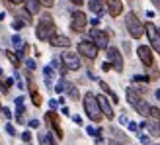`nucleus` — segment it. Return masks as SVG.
<instances>
[{
	"label": "nucleus",
	"mask_w": 160,
	"mask_h": 145,
	"mask_svg": "<svg viewBox=\"0 0 160 145\" xmlns=\"http://www.w3.org/2000/svg\"><path fill=\"white\" fill-rule=\"evenodd\" d=\"M98 104H100V110H102V114L106 116L108 120H111V118H113V108L109 106V102H108V98H106V96H98Z\"/></svg>",
	"instance_id": "obj_12"
},
{
	"label": "nucleus",
	"mask_w": 160,
	"mask_h": 145,
	"mask_svg": "<svg viewBox=\"0 0 160 145\" xmlns=\"http://www.w3.org/2000/svg\"><path fill=\"white\" fill-rule=\"evenodd\" d=\"M156 98H158V100H160V90H156Z\"/></svg>",
	"instance_id": "obj_43"
},
{
	"label": "nucleus",
	"mask_w": 160,
	"mask_h": 145,
	"mask_svg": "<svg viewBox=\"0 0 160 145\" xmlns=\"http://www.w3.org/2000/svg\"><path fill=\"white\" fill-rule=\"evenodd\" d=\"M125 26H127V30H129L131 37H135V39H139L142 34H145V26H142V22L137 18L135 12H129L125 16Z\"/></svg>",
	"instance_id": "obj_3"
},
{
	"label": "nucleus",
	"mask_w": 160,
	"mask_h": 145,
	"mask_svg": "<svg viewBox=\"0 0 160 145\" xmlns=\"http://www.w3.org/2000/svg\"><path fill=\"white\" fill-rule=\"evenodd\" d=\"M35 35H37V39H41V41H49L53 35H57V28H55V22L49 14H45V16L39 18Z\"/></svg>",
	"instance_id": "obj_1"
},
{
	"label": "nucleus",
	"mask_w": 160,
	"mask_h": 145,
	"mask_svg": "<svg viewBox=\"0 0 160 145\" xmlns=\"http://www.w3.org/2000/svg\"><path fill=\"white\" fill-rule=\"evenodd\" d=\"M78 53L82 55V57H86V59H96L98 57V47H96L92 41H80L78 43Z\"/></svg>",
	"instance_id": "obj_7"
},
{
	"label": "nucleus",
	"mask_w": 160,
	"mask_h": 145,
	"mask_svg": "<svg viewBox=\"0 0 160 145\" xmlns=\"http://www.w3.org/2000/svg\"><path fill=\"white\" fill-rule=\"evenodd\" d=\"M109 145H123V143H117L115 139H111V141H109Z\"/></svg>",
	"instance_id": "obj_41"
},
{
	"label": "nucleus",
	"mask_w": 160,
	"mask_h": 145,
	"mask_svg": "<svg viewBox=\"0 0 160 145\" xmlns=\"http://www.w3.org/2000/svg\"><path fill=\"white\" fill-rule=\"evenodd\" d=\"M90 10H92L94 14H102V10H103V8H102V2H100V0H90Z\"/></svg>",
	"instance_id": "obj_19"
},
{
	"label": "nucleus",
	"mask_w": 160,
	"mask_h": 145,
	"mask_svg": "<svg viewBox=\"0 0 160 145\" xmlns=\"http://www.w3.org/2000/svg\"><path fill=\"white\" fill-rule=\"evenodd\" d=\"M28 69H35V63L31 61V59H28Z\"/></svg>",
	"instance_id": "obj_33"
},
{
	"label": "nucleus",
	"mask_w": 160,
	"mask_h": 145,
	"mask_svg": "<svg viewBox=\"0 0 160 145\" xmlns=\"http://www.w3.org/2000/svg\"><path fill=\"white\" fill-rule=\"evenodd\" d=\"M133 80H141V83H148V77H145V75H137V77H133Z\"/></svg>",
	"instance_id": "obj_27"
},
{
	"label": "nucleus",
	"mask_w": 160,
	"mask_h": 145,
	"mask_svg": "<svg viewBox=\"0 0 160 145\" xmlns=\"http://www.w3.org/2000/svg\"><path fill=\"white\" fill-rule=\"evenodd\" d=\"M0 110H2V106H0Z\"/></svg>",
	"instance_id": "obj_45"
},
{
	"label": "nucleus",
	"mask_w": 160,
	"mask_h": 145,
	"mask_svg": "<svg viewBox=\"0 0 160 145\" xmlns=\"http://www.w3.org/2000/svg\"><path fill=\"white\" fill-rule=\"evenodd\" d=\"M84 110H86V116L92 120V122H102V110H100V104L98 98L92 94V92H86L84 96Z\"/></svg>",
	"instance_id": "obj_2"
},
{
	"label": "nucleus",
	"mask_w": 160,
	"mask_h": 145,
	"mask_svg": "<svg viewBox=\"0 0 160 145\" xmlns=\"http://www.w3.org/2000/svg\"><path fill=\"white\" fill-rule=\"evenodd\" d=\"M129 130H131V132H137V130H139V126L135 124V122H131V124H129Z\"/></svg>",
	"instance_id": "obj_31"
},
{
	"label": "nucleus",
	"mask_w": 160,
	"mask_h": 145,
	"mask_svg": "<svg viewBox=\"0 0 160 145\" xmlns=\"http://www.w3.org/2000/svg\"><path fill=\"white\" fill-rule=\"evenodd\" d=\"M31 100H33L35 106H41V94H39L37 90H31Z\"/></svg>",
	"instance_id": "obj_23"
},
{
	"label": "nucleus",
	"mask_w": 160,
	"mask_h": 145,
	"mask_svg": "<svg viewBox=\"0 0 160 145\" xmlns=\"http://www.w3.org/2000/svg\"><path fill=\"white\" fill-rule=\"evenodd\" d=\"M88 133H90V135H98V132H96L94 127H88Z\"/></svg>",
	"instance_id": "obj_35"
},
{
	"label": "nucleus",
	"mask_w": 160,
	"mask_h": 145,
	"mask_svg": "<svg viewBox=\"0 0 160 145\" xmlns=\"http://www.w3.org/2000/svg\"><path fill=\"white\" fill-rule=\"evenodd\" d=\"M6 132L10 133V135H16V130H14V126H10V124H6Z\"/></svg>",
	"instance_id": "obj_28"
},
{
	"label": "nucleus",
	"mask_w": 160,
	"mask_h": 145,
	"mask_svg": "<svg viewBox=\"0 0 160 145\" xmlns=\"http://www.w3.org/2000/svg\"><path fill=\"white\" fill-rule=\"evenodd\" d=\"M72 120H74L76 124H82V118H80V116H72Z\"/></svg>",
	"instance_id": "obj_37"
},
{
	"label": "nucleus",
	"mask_w": 160,
	"mask_h": 145,
	"mask_svg": "<svg viewBox=\"0 0 160 145\" xmlns=\"http://www.w3.org/2000/svg\"><path fill=\"white\" fill-rule=\"evenodd\" d=\"M141 143L148 145V143H150V137H148V135H141Z\"/></svg>",
	"instance_id": "obj_29"
},
{
	"label": "nucleus",
	"mask_w": 160,
	"mask_h": 145,
	"mask_svg": "<svg viewBox=\"0 0 160 145\" xmlns=\"http://www.w3.org/2000/svg\"><path fill=\"white\" fill-rule=\"evenodd\" d=\"M45 120L51 124V127L55 130V133H57V137L62 139V130H61V120H59V116L51 110V112H47V114H45Z\"/></svg>",
	"instance_id": "obj_11"
},
{
	"label": "nucleus",
	"mask_w": 160,
	"mask_h": 145,
	"mask_svg": "<svg viewBox=\"0 0 160 145\" xmlns=\"http://www.w3.org/2000/svg\"><path fill=\"white\" fill-rule=\"evenodd\" d=\"M70 2H72V4H76V6H82V2H84V0H70Z\"/></svg>",
	"instance_id": "obj_38"
},
{
	"label": "nucleus",
	"mask_w": 160,
	"mask_h": 145,
	"mask_svg": "<svg viewBox=\"0 0 160 145\" xmlns=\"http://www.w3.org/2000/svg\"><path fill=\"white\" fill-rule=\"evenodd\" d=\"M150 108H152V106H148V104L142 102V100H139L137 104H135V110H137L141 116H150Z\"/></svg>",
	"instance_id": "obj_15"
},
{
	"label": "nucleus",
	"mask_w": 160,
	"mask_h": 145,
	"mask_svg": "<svg viewBox=\"0 0 160 145\" xmlns=\"http://www.w3.org/2000/svg\"><path fill=\"white\" fill-rule=\"evenodd\" d=\"M29 126H31V127H39V122H37V120H31Z\"/></svg>",
	"instance_id": "obj_34"
},
{
	"label": "nucleus",
	"mask_w": 160,
	"mask_h": 145,
	"mask_svg": "<svg viewBox=\"0 0 160 145\" xmlns=\"http://www.w3.org/2000/svg\"><path fill=\"white\" fill-rule=\"evenodd\" d=\"M2 112H4V116H6L8 120H10V118H12V114H10V110H2Z\"/></svg>",
	"instance_id": "obj_39"
},
{
	"label": "nucleus",
	"mask_w": 160,
	"mask_h": 145,
	"mask_svg": "<svg viewBox=\"0 0 160 145\" xmlns=\"http://www.w3.org/2000/svg\"><path fill=\"white\" fill-rule=\"evenodd\" d=\"M108 10L113 18H117V16L123 12V2L121 0H108Z\"/></svg>",
	"instance_id": "obj_13"
},
{
	"label": "nucleus",
	"mask_w": 160,
	"mask_h": 145,
	"mask_svg": "<svg viewBox=\"0 0 160 145\" xmlns=\"http://www.w3.org/2000/svg\"><path fill=\"white\" fill-rule=\"evenodd\" d=\"M108 59H109V65L117 72L123 71V57H121V53H119L117 47H108Z\"/></svg>",
	"instance_id": "obj_6"
},
{
	"label": "nucleus",
	"mask_w": 160,
	"mask_h": 145,
	"mask_svg": "<svg viewBox=\"0 0 160 145\" xmlns=\"http://www.w3.org/2000/svg\"><path fill=\"white\" fill-rule=\"evenodd\" d=\"M90 39H92V43L98 47H106L108 49V45H109V35H108V31H103V30H98V28H94V30H90Z\"/></svg>",
	"instance_id": "obj_4"
},
{
	"label": "nucleus",
	"mask_w": 160,
	"mask_h": 145,
	"mask_svg": "<svg viewBox=\"0 0 160 145\" xmlns=\"http://www.w3.org/2000/svg\"><path fill=\"white\" fill-rule=\"evenodd\" d=\"M62 65L68 71H78L80 69V59L76 57V53L72 51H65L62 53Z\"/></svg>",
	"instance_id": "obj_8"
},
{
	"label": "nucleus",
	"mask_w": 160,
	"mask_h": 145,
	"mask_svg": "<svg viewBox=\"0 0 160 145\" xmlns=\"http://www.w3.org/2000/svg\"><path fill=\"white\" fill-rule=\"evenodd\" d=\"M137 53H139V59H141V63L145 67H152V51H150V47L148 45H141L139 49H137Z\"/></svg>",
	"instance_id": "obj_10"
},
{
	"label": "nucleus",
	"mask_w": 160,
	"mask_h": 145,
	"mask_svg": "<svg viewBox=\"0 0 160 145\" xmlns=\"http://www.w3.org/2000/svg\"><path fill=\"white\" fill-rule=\"evenodd\" d=\"M100 86H102V90H103V92H108V94L111 96V98H113V102H117V100H119V98H117V96H115L113 92H111V88H109V86H108L106 83H100Z\"/></svg>",
	"instance_id": "obj_22"
},
{
	"label": "nucleus",
	"mask_w": 160,
	"mask_h": 145,
	"mask_svg": "<svg viewBox=\"0 0 160 145\" xmlns=\"http://www.w3.org/2000/svg\"><path fill=\"white\" fill-rule=\"evenodd\" d=\"M28 14H39V2L37 0H23Z\"/></svg>",
	"instance_id": "obj_16"
},
{
	"label": "nucleus",
	"mask_w": 160,
	"mask_h": 145,
	"mask_svg": "<svg viewBox=\"0 0 160 145\" xmlns=\"http://www.w3.org/2000/svg\"><path fill=\"white\" fill-rule=\"evenodd\" d=\"M22 28H23L22 22H14V30H22Z\"/></svg>",
	"instance_id": "obj_32"
},
{
	"label": "nucleus",
	"mask_w": 160,
	"mask_h": 145,
	"mask_svg": "<svg viewBox=\"0 0 160 145\" xmlns=\"http://www.w3.org/2000/svg\"><path fill=\"white\" fill-rule=\"evenodd\" d=\"M147 127H148V133L150 135H154V137H158L160 135V124L158 122H148V124H145Z\"/></svg>",
	"instance_id": "obj_17"
},
{
	"label": "nucleus",
	"mask_w": 160,
	"mask_h": 145,
	"mask_svg": "<svg viewBox=\"0 0 160 145\" xmlns=\"http://www.w3.org/2000/svg\"><path fill=\"white\" fill-rule=\"evenodd\" d=\"M65 88H67V92H68L70 98H72V100H78V96H80V94H78V90H76V86H72V84H68V83H67Z\"/></svg>",
	"instance_id": "obj_20"
},
{
	"label": "nucleus",
	"mask_w": 160,
	"mask_h": 145,
	"mask_svg": "<svg viewBox=\"0 0 160 145\" xmlns=\"http://www.w3.org/2000/svg\"><path fill=\"white\" fill-rule=\"evenodd\" d=\"M49 43L53 45V47H68L70 45V39L67 37V35H53L51 39H49Z\"/></svg>",
	"instance_id": "obj_14"
},
{
	"label": "nucleus",
	"mask_w": 160,
	"mask_h": 145,
	"mask_svg": "<svg viewBox=\"0 0 160 145\" xmlns=\"http://www.w3.org/2000/svg\"><path fill=\"white\" fill-rule=\"evenodd\" d=\"M12 43H14V45H18V47H23V45H26V43H23L18 35H14V37H12Z\"/></svg>",
	"instance_id": "obj_26"
},
{
	"label": "nucleus",
	"mask_w": 160,
	"mask_h": 145,
	"mask_svg": "<svg viewBox=\"0 0 160 145\" xmlns=\"http://www.w3.org/2000/svg\"><path fill=\"white\" fill-rule=\"evenodd\" d=\"M43 75H45L47 84H51V78H53V69H51V67H45V69H43Z\"/></svg>",
	"instance_id": "obj_24"
},
{
	"label": "nucleus",
	"mask_w": 160,
	"mask_h": 145,
	"mask_svg": "<svg viewBox=\"0 0 160 145\" xmlns=\"http://www.w3.org/2000/svg\"><path fill=\"white\" fill-rule=\"evenodd\" d=\"M102 69H103V71H109V69H111V65H109V63H103Z\"/></svg>",
	"instance_id": "obj_36"
},
{
	"label": "nucleus",
	"mask_w": 160,
	"mask_h": 145,
	"mask_svg": "<svg viewBox=\"0 0 160 145\" xmlns=\"http://www.w3.org/2000/svg\"><path fill=\"white\" fill-rule=\"evenodd\" d=\"M22 139H23V141H29V139H31V133H29V132H23Z\"/></svg>",
	"instance_id": "obj_30"
},
{
	"label": "nucleus",
	"mask_w": 160,
	"mask_h": 145,
	"mask_svg": "<svg viewBox=\"0 0 160 145\" xmlns=\"http://www.w3.org/2000/svg\"><path fill=\"white\" fill-rule=\"evenodd\" d=\"M158 31H160V30H158Z\"/></svg>",
	"instance_id": "obj_46"
},
{
	"label": "nucleus",
	"mask_w": 160,
	"mask_h": 145,
	"mask_svg": "<svg viewBox=\"0 0 160 145\" xmlns=\"http://www.w3.org/2000/svg\"><path fill=\"white\" fill-rule=\"evenodd\" d=\"M39 2V6H45V8H51L53 4H55V0H37Z\"/></svg>",
	"instance_id": "obj_25"
},
{
	"label": "nucleus",
	"mask_w": 160,
	"mask_h": 145,
	"mask_svg": "<svg viewBox=\"0 0 160 145\" xmlns=\"http://www.w3.org/2000/svg\"><path fill=\"white\" fill-rule=\"evenodd\" d=\"M145 30H147V34H148L150 45L154 47L156 53H160V31H158V28H154V24H147Z\"/></svg>",
	"instance_id": "obj_9"
},
{
	"label": "nucleus",
	"mask_w": 160,
	"mask_h": 145,
	"mask_svg": "<svg viewBox=\"0 0 160 145\" xmlns=\"http://www.w3.org/2000/svg\"><path fill=\"white\" fill-rule=\"evenodd\" d=\"M0 77H2V69H0Z\"/></svg>",
	"instance_id": "obj_44"
},
{
	"label": "nucleus",
	"mask_w": 160,
	"mask_h": 145,
	"mask_svg": "<svg viewBox=\"0 0 160 145\" xmlns=\"http://www.w3.org/2000/svg\"><path fill=\"white\" fill-rule=\"evenodd\" d=\"M86 24H88V20H86V14L82 10L72 12V16H70V28H72L76 34H80V31L86 30Z\"/></svg>",
	"instance_id": "obj_5"
},
{
	"label": "nucleus",
	"mask_w": 160,
	"mask_h": 145,
	"mask_svg": "<svg viewBox=\"0 0 160 145\" xmlns=\"http://www.w3.org/2000/svg\"><path fill=\"white\" fill-rule=\"evenodd\" d=\"M12 4H20V2H23V0H10Z\"/></svg>",
	"instance_id": "obj_42"
},
{
	"label": "nucleus",
	"mask_w": 160,
	"mask_h": 145,
	"mask_svg": "<svg viewBox=\"0 0 160 145\" xmlns=\"http://www.w3.org/2000/svg\"><path fill=\"white\" fill-rule=\"evenodd\" d=\"M150 2H152V4H154L156 8H160V0H150Z\"/></svg>",
	"instance_id": "obj_40"
},
{
	"label": "nucleus",
	"mask_w": 160,
	"mask_h": 145,
	"mask_svg": "<svg viewBox=\"0 0 160 145\" xmlns=\"http://www.w3.org/2000/svg\"><path fill=\"white\" fill-rule=\"evenodd\" d=\"M127 100H129V104H133V106H135V104H137L141 98L137 96V92H135L133 88H127Z\"/></svg>",
	"instance_id": "obj_18"
},
{
	"label": "nucleus",
	"mask_w": 160,
	"mask_h": 145,
	"mask_svg": "<svg viewBox=\"0 0 160 145\" xmlns=\"http://www.w3.org/2000/svg\"><path fill=\"white\" fill-rule=\"evenodd\" d=\"M6 57L12 61V65H14V67H20V57H18V55H14L12 51H6Z\"/></svg>",
	"instance_id": "obj_21"
}]
</instances>
